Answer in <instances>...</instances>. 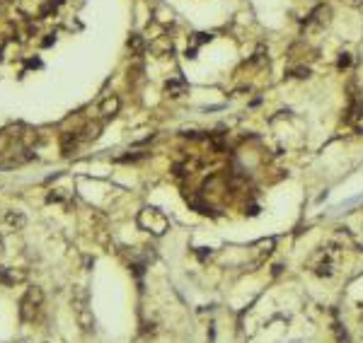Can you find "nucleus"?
Masks as SVG:
<instances>
[{
	"instance_id": "3",
	"label": "nucleus",
	"mask_w": 363,
	"mask_h": 343,
	"mask_svg": "<svg viewBox=\"0 0 363 343\" xmlns=\"http://www.w3.org/2000/svg\"><path fill=\"white\" fill-rule=\"evenodd\" d=\"M138 222L143 227H148V232H153V235H162L167 230V217L155 208H145L141 213V217H138Z\"/></svg>"
},
{
	"instance_id": "4",
	"label": "nucleus",
	"mask_w": 363,
	"mask_h": 343,
	"mask_svg": "<svg viewBox=\"0 0 363 343\" xmlns=\"http://www.w3.org/2000/svg\"><path fill=\"white\" fill-rule=\"evenodd\" d=\"M346 124H349L356 133H363V97H359L356 92H354V94H349Z\"/></svg>"
},
{
	"instance_id": "11",
	"label": "nucleus",
	"mask_w": 363,
	"mask_h": 343,
	"mask_svg": "<svg viewBox=\"0 0 363 343\" xmlns=\"http://www.w3.org/2000/svg\"><path fill=\"white\" fill-rule=\"evenodd\" d=\"M264 54H267V49H264V46H259V49L254 51V58H252V66H264V63H267V56H264Z\"/></svg>"
},
{
	"instance_id": "9",
	"label": "nucleus",
	"mask_w": 363,
	"mask_h": 343,
	"mask_svg": "<svg viewBox=\"0 0 363 343\" xmlns=\"http://www.w3.org/2000/svg\"><path fill=\"white\" fill-rule=\"evenodd\" d=\"M286 75L303 80V77H310V68H307V66H290V68L286 70Z\"/></svg>"
},
{
	"instance_id": "2",
	"label": "nucleus",
	"mask_w": 363,
	"mask_h": 343,
	"mask_svg": "<svg viewBox=\"0 0 363 343\" xmlns=\"http://www.w3.org/2000/svg\"><path fill=\"white\" fill-rule=\"evenodd\" d=\"M332 19V7L329 5H317L307 17H305V32H322Z\"/></svg>"
},
{
	"instance_id": "7",
	"label": "nucleus",
	"mask_w": 363,
	"mask_h": 343,
	"mask_svg": "<svg viewBox=\"0 0 363 343\" xmlns=\"http://www.w3.org/2000/svg\"><path fill=\"white\" fill-rule=\"evenodd\" d=\"M332 331H334L337 343H351V336H349V331H346V326H344L342 322H334V324H332Z\"/></svg>"
},
{
	"instance_id": "10",
	"label": "nucleus",
	"mask_w": 363,
	"mask_h": 343,
	"mask_svg": "<svg viewBox=\"0 0 363 343\" xmlns=\"http://www.w3.org/2000/svg\"><path fill=\"white\" fill-rule=\"evenodd\" d=\"M7 225H12V227H22L27 220H24V215H19V213H7Z\"/></svg>"
},
{
	"instance_id": "8",
	"label": "nucleus",
	"mask_w": 363,
	"mask_h": 343,
	"mask_svg": "<svg viewBox=\"0 0 363 343\" xmlns=\"http://www.w3.org/2000/svg\"><path fill=\"white\" fill-rule=\"evenodd\" d=\"M189 206L194 208L196 213H201V215H213L211 203H206V201H201V199H196V196H191V199H189Z\"/></svg>"
},
{
	"instance_id": "13",
	"label": "nucleus",
	"mask_w": 363,
	"mask_h": 343,
	"mask_svg": "<svg viewBox=\"0 0 363 343\" xmlns=\"http://www.w3.org/2000/svg\"><path fill=\"white\" fill-rule=\"evenodd\" d=\"M129 49H134V51H141V36H138V34H134V36L129 39Z\"/></svg>"
},
{
	"instance_id": "6",
	"label": "nucleus",
	"mask_w": 363,
	"mask_h": 343,
	"mask_svg": "<svg viewBox=\"0 0 363 343\" xmlns=\"http://www.w3.org/2000/svg\"><path fill=\"white\" fill-rule=\"evenodd\" d=\"M165 92L170 94V97H182V94H187V80H182V77H172V80H167L165 82Z\"/></svg>"
},
{
	"instance_id": "5",
	"label": "nucleus",
	"mask_w": 363,
	"mask_h": 343,
	"mask_svg": "<svg viewBox=\"0 0 363 343\" xmlns=\"http://www.w3.org/2000/svg\"><path fill=\"white\" fill-rule=\"evenodd\" d=\"M119 107H121L119 97H116V94H109V97H104V102L99 104V114H102L104 119H114V116L119 114Z\"/></svg>"
},
{
	"instance_id": "1",
	"label": "nucleus",
	"mask_w": 363,
	"mask_h": 343,
	"mask_svg": "<svg viewBox=\"0 0 363 343\" xmlns=\"http://www.w3.org/2000/svg\"><path fill=\"white\" fill-rule=\"evenodd\" d=\"M334 252L332 249H322V252H317L315 256H312V261H310V269H312V273L320 275V278H329V275L334 273Z\"/></svg>"
},
{
	"instance_id": "12",
	"label": "nucleus",
	"mask_w": 363,
	"mask_h": 343,
	"mask_svg": "<svg viewBox=\"0 0 363 343\" xmlns=\"http://www.w3.org/2000/svg\"><path fill=\"white\" fill-rule=\"evenodd\" d=\"M349 66H351V56H349L346 51H344V54H339V58H337V68H339V70H346Z\"/></svg>"
}]
</instances>
